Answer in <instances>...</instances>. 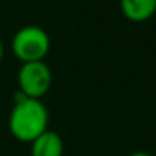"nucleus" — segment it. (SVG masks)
<instances>
[{
  "label": "nucleus",
  "mask_w": 156,
  "mask_h": 156,
  "mask_svg": "<svg viewBox=\"0 0 156 156\" xmlns=\"http://www.w3.org/2000/svg\"><path fill=\"white\" fill-rule=\"evenodd\" d=\"M49 111L41 99H30L24 92H15V104L9 118L12 136L22 143H32L47 131Z\"/></svg>",
  "instance_id": "nucleus-1"
},
{
  "label": "nucleus",
  "mask_w": 156,
  "mask_h": 156,
  "mask_svg": "<svg viewBox=\"0 0 156 156\" xmlns=\"http://www.w3.org/2000/svg\"><path fill=\"white\" fill-rule=\"evenodd\" d=\"M51 49V39L44 29L37 25H27L15 32L12 39V51L19 61L24 62H35L44 61Z\"/></svg>",
  "instance_id": "nucleus-2"
},
{
  "label": "nucleus",
  "mask_w": 156,
  "mask_h": 156,
  "mask_svg": "<svg viewBox=\"0 0 156 156\" xmlns=\"http://www.w3.org/2000/svg\"><path fill=\"white\" fill-rule=\"evenodd\" d=\"M19 91L30 99H41L51 89L52 72L44 61L24 62L19 71Z\"/></svg>",
  "instance_id": "nucleus-3"
},
{
  "label": "nucleus",
  "mask_w": 156,
  "mask_h": 156,
  "mask_svg": "<svg viewBox=\"0 0 156 156\" xmlns=\"http://www.w3.org/2000/svg\"><path fill=\"white\" fill-rule=\"evenodd\" d=\"M32 144V156H62L64 153V141L54 131H45L39 138H35Z\"/></svg>",
  "instance_id": "nucleus-4"
},
{
  "label": "nucleus",
  "mask_w": 156,
  "mask_h": 156,
  "mask_svg": "<svg viewBox=\"0 0 156 156\" xmlns=\"http://www.w3.org/2000/svg\"><path fill=\"white\" fill-rule=\"evenodd\" d=\"M121 12L131 22H144L156 12V0H121Z\"/></svg>",
  "instance_id": "nucleus-5"
},
{
  "label": "nucleus",
  "mask_w": 156,
  "mask_h": 156,
  "mask_svg": "<svg viewBox=\"0 0 156 156\" xmlns=\"http://www.w3.org/2000/svg\"><path fill=\"white\" fill-rule=\"evenodd\" d=\"M129 156H153L149 153H144V151H136V153H131Z\"/></svg>",
  "instance_id": "nucleus-6"
},
{
  "label": "nucleus",
  "mask_w": 156,
  "mask_h": 156,
  "mask_svg": "<svg viewBox=\"0 0 156 156\" xmlns=\"http://www.w3.org/2000/svg\"><path fill=\"white\" fill-rule=\"evenodd\" d=\"M2 59H4V44L0 41V62H2Z\"/></svg>",
  "instance_id": "nucleus-7"
}]
</instances>
